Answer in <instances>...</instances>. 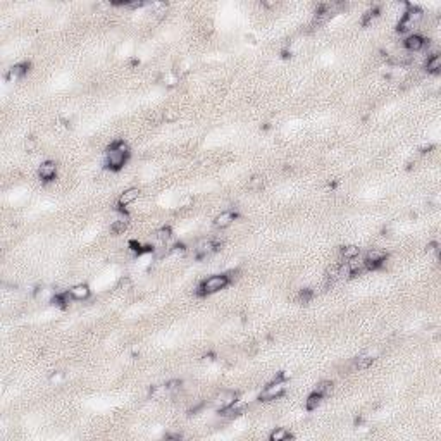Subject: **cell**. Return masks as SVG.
I'll use <instances>...</instances> for the list:
<instances>
[{
    "instance_id": "4316f807",
    "label": "cell",
    "mask_w": 441,
    "mask_h": 441,
    "mask_svg": "<svg viewBox=\"0 0 441 441\" xmlns=\"http://www.w3.org/2000/svg\"><path fill=\"white\" fill-rule=\"evenodd\" d=\"M152 10H154V14H157V16H162V14H165V10H167V5H165L164 2L152 3Z\"/></svg>"
},
{
    "instance_id": "ffe728a7",
    "label": "cell",
    "mask_w": 441,
    "mask_h": 441,
    "mask_svg": "<svg viewBox=\"0 0 441 441\" xmlns=\"http://www.w3.org/2000/svg\"><path fill=\"white\" fill-rule=\"evenodd\" d=\"M314 391H316L319 396H323V398H326V396H330L331 393H332V383L331 381H321V383H317V386L314 388Z\"/></svg>"
},
{
    "instance_id": "30bf717a",
    "label": "cell",
    "mask_w": 441,
    "mask_h": 441,
    "mask_svg": "<svg viewBox=\"0 0 441 441\" xmlns=\"http://www.w3.org/2000/svg\"><path fill=\"white\" fill-rule=\"evenodd\" d=\"M236 218H238V214L234 211H222L220 212V214H218L214 218V226L218 227V229H226V227H229L231 224L234 222V220H236Z\"/></svg>"
},
{
    "instance_id": "7402d4cb",
    "label": "cell",
    "mask_w": 441,
    "mask_h": 441,
    "mask_svg": "<svg viewBox=\"0 0 441 441\" xmlns=\"http://www.w3.org/2000/svg\"><path fill=\"white\" fill-rule=\"evenodd\" d=\"M360 255V248L357 245H348V247L341 248V259L343 260H352Z\"/></svg>"
},
{
    "instance_id": "277c9868",
    "label": "cell",
    "mask_w": 441,
    "mask_h": 441,
    "mask_svg": "<svg viewBox=\"0 0 441 441\" xmlns=\"http://www.w3.org/2000/svg\"><path fill=\"white\" fill-rule=\"evenodd\" d=\"M229 284V277L227 274H212L207 279H204L198 286V293L200 295H214L218 291L224 290Z\"/></svg>"
},
{
    "instance_id": "5bb4252c",
    "label": "cell",
    "mask_w": 441,
    "mask_h": 441,
    "mask_svg": "<svg viewBox=\"0 0 441 441\" xmlns=\"http://www.w3.org/2000/svg\"><path fill=\"white\" fill-rule=\"evenodd\" d=\"M28 69H30V64H28V62L16 64V66H12L9 71H7V74H5L7 81H19L21 78H24V76H26Z\"/></svg>"
},
{
    "instance_id": "3957f363",
    "label": "cell",
    "mask_w": 441,
    "mask_h": 441,
    "mask_svg": "<svg viewBox=\"0 0 441 441\" xmlns=\"http://www.w3.org/2000/svg\"><path fill=\"white\" fill-rule=\"evenodd\" d=\"M284 389H286V378H284V374H277L269 385L264 386L259 398L260 402H273V400L284 395Z\"/></svg>"
},
{
    "instance_id": "8fae6325",
    "label": "cell",
    "mask_w": 441,
    "mask_h": 441,
    "mask_svg": "<svg viewBox=\"0 0 441 441\" xmlns=\"http://www.w3.org/2000/svg\"><path fill=\"white\" fill-rule=\"evenodd\" d=\"M38 176L42 181H52L57 176V164L54 161H45L38 167Z\"/></svg>"
},
{
    "instance_id": "4fadbf2b",
    "label": "cell",
    "mask_w": 441,
    "mask_h": 441,
    "mask_svg": "<svg viewBox=\"0 0 441 441\" xmlns=\"http://www.w3.org/2000/svg\"><path fill=\"white\" fill-rule=\"evenodd\" d=\"M69 295H71V298L76 300V302H85V300L90 298V295H92V290H90L88 284L78 283V284H74V286L69 288Z\"/></svg>"
},
{
    "instance_id": "ba28073f",
    "label": "cell",
    "mask_w": 441,
    "mask_h": 441,
    "mask_svg": "<svg viewBox=\"0 0 441 441\" xmlns=\"http://www.w3.org/2000/svg\"><path fill=\"white\" fill-rule=\"evenodd\" d=\"M426 45H428L426 38L422 37V35H417V33H410L407 38L403 40V47H405V50H407L408 54L421 52Z\"/></svg>"
},
{
    "instance_id": "9a60e30c",
    "label": "cell",
    "mask_w": 441,
    "mask_h": 441,
    "mask_svg": "<svg viewBox=\"0 0 441 441\" xmlns=\"http://www.w3.org/2000/svg\"><path fill=\"white\" fill-rule=\"evenodd\" d=\"M376 360V352H366L362 355H359L355 360H353V369L357 371H364V369H369L372 366V362Z\"/></svg>"
},
{
    "instance_id": "484cf974",
    "label": "cell",
    "mask_w": 441,
    "mask_h": 441,
    "mask_svg": "<svg viewBox=\"0 0 441 441\" xmlns=\"http://www.w3.org/2000/svg\"><path fill=\"white\" fill-rule=\"evenodd\" d=\"M378 14H379V10L376 9V7H374V9H369L367 12L362 16V24H364V26H367V24H371L372 21H374L376 17H378Z\"/></svg>"
},
{
    "instance_id": "83f0119b",
    "label": "cell",
    "mask_w": 441,
    "mask_h": 441,
    "mask_svg": "<svg viewBox=\"0 0 441 441\" xmlns=\"http://www.w3.org/2000/svg\"><path fill=\"white\" fill-rule=\"evenodd\" d=\"M310 298H312V291L310 290H303L302 293H300V300H302L303 303H309Z\"/></svg>"
},
{
    "instance_id": "d4e9b609",
    "label": "cell",
    "mask_w": 441,
    "mask_h": 441,
    "mask_svg": "<svg viewBox=\"0 0 441 441\" xmlns=\"http://www.w3.org/2000/svg\"><path fill=\"white\" fill-rule=\"evenodd\" d=\"M262 188H264L262 176H254L252 179H248V190L250 191H262Z\"/></svg>"
},
{
    "instance_id": "ac0fdd59",
    "label": "cell",
    "mask_w": 441,
    "mask_h": 441,
    "mask_svg": "<svg viewBox=\"0 0 441 441\" xmlns=\"http://www.w3.org/2000/svg\"><path fill=\"white\" fill-rule=\"evenodd\" d=\"M291 433H290V429H286V428H276V429H273V431H271V435H269V440L271 441H286V440H291Z\"/></svg>"
},
{
    "instance_id": "52a82bcc",
    "label": "cell",
    "mask_w": 441,
    "mask_h": 441,
    "mask_svg": "<svg viewBox=\"0 0 441 441\" xmlns=\"http://www.w3.org/2000/svg\"><path fill=\"white\" fill-rule=\"evenodd\" d=\"M219 250V243L214 240H211V238H205V240L198 241L197 247H195V255H197L198 259H205L209 257V255H212L214 252Z\"/></svg>"
},
{
    "instance_id": "5b68a950",
    "label": "cell",
    "mask_w": 441,
    "mask_h": 441,
    "mask_svg": "<svg viewBox=\"0 0 441 441\" xmlns=\"http://www.w3.org/2000/svg\"><path fill=\"white\" fill-rule=\"evenodd\" d=\"M386 259H388V252L383 250V248H371V250L366 254V257H364V260H366V266H367V271L379 269L381 266H385Z\"/></svg>"
},
{
    "instance_id": "d6986e66",
    "label": "cell",
    "mask_w": 441,
    "mask_h": 441,
    "mask_svg": "<svg viewBox=\"0 0 441 441\" xmlns=\"http://www.w3.org/2000/svg\"><path fill=\"white\" fill-rule=\"evenodd\" d=\"M55 295L57 293H54V290H50V288H38L37 293H35V298L38 302H54Z\"/></svg>"
},
{
    "instance_id": "cb8c5ba5",
    "label": "cell",
    "mask_w": 441,
    "mask_h": 441,
    "mask_svg": "<svg viewBox=\"0 0 441 441\" xmlns=\"http://www.w3.org/2000/svg\"><path fill=\"white\" fill-rule=\"evenodd\" d=\"M171 236L172 234H171V229H169V227H161V229L155 233V240H157L159 245H165L169 240H171Z\"/></svg>"
},
{
    "instance_id": "7a4b0ae2",
    "label": "cell",
    "mask_w": 441,
    "mask_h": 441,
    "mask_svg": "<svg viewBox=\"0 0 441 441\" xmlns=\"http://www.w3.org/2000/svg\"><path fill=\"white\" fill-rule=\"evenodd\" d=\"M422 17H424V12H422L419 7L407 5V10H405L403 16L400 17L398 28H396V30H398L400 33H408V31H414L415 28L421 24Z\"/></svg>"
},
{
    "instance_id": "e0dca14e",
    "label": "cell",
    "mask_w": 441,
    "mask_h": 441,
    "mask_svg": "<svg viewBox=\"0 0 441 441\" xmlns=\"http://www.w3.org/2000/svg\"><path fill=\"white\" fill-rule=\"evenodd\" d=\"M426 71H428V74H440L441 73V55L440 54H433V55L426 60Z\"/></svg>"
},
{
    "instance_id": "2e32d148",
    "label": "cell",
    "mask_w": 441,
    "mask_h": 441,
    "mask_svg": "<svg viewBox=\"0 0 441 441\" xmlns=\"http://www.w3.org/2000/svg\"><path fill=\"white\" fill-rule=\"evenodd\" d=\"M412 59H414V55H412V54H408L407 50H405V52L393 54V55H389L388 57V62L391 64V66H407V64L412 62Z\"/></svg>"
},
{
    "instance_id": "603a6c76",
    "label": "cell",
    "mask_w": 441,
    "mask_h": 441,
    "mask_svg": "<svg viewBox=\"0 0 441 441\" xmlns=\"http://www.w3.org/2000/svg\"><path fill=\"white\" fill-rule=\"evenodd\" d=\"M126 229H128V220H126L124 218L112 220V224H110V233H114V234H122Z\"/></svg>"
},
{
    "instance_id": "44dd1931",
    "label": "cell",
    "mask_w": 441,
    "mask_h": 441,
    "mask_svg": "<svg viewBox=\"0 0 441 441\" xmlns=\"http://www.w3.org/2000/svg\"><path fill=\"white\" fill-rule=\"evenodd\" d=\"M321 402H323V396H319L316 391H312L309 396H307V400H305V408L309 412L317 410V407L321 405Z\"/></svg>"
},
{
    "instance_id": "f1b7e54d",
    "label": "cell",
    "mask_w": 441,
    "mask_h": 441,
    "mask_svg": "<svg viewBox=\"0 0 441 441\" xmlns=\"http://www.w3.org/2000/svg\"><path fill=\"white\" fill-rule=\"evenodd\" d=\"M164 119H165V121H167V122H172V121H176V119H178V114H176L174 110H165Z\"/></svg>"
},
{
    "instance_id": "7c38bea8",
    "label": "cell",
    "mask_w": 441,
    "mask_h": 441,
    "mask_svg": "<svg viewBox=\"0 0 441 441\" xmlns=\"http://www.w3.org/2000/svg\"><path fill=\"white\" fill-rule=\"evenodd\" d=\"M138 197H140V190H138V188H128V190H124L121 195H119L117 207L119 209H126L128 205H131L135 200H138Z\"/></svg>"
},
{
    "instance_id": "8992f818",
    "label": "cell",
    "mask_w": 441,
    "mask_h": 441,
    "mask_svg": "<svg viewBox=\"0 0 441 441\" xmlns=\"http://www.w3.org/2000/svg\"><path fill=\"white\" fill-rule=\"evenodd\" d=\"M212 403H214L216 410L222 412V410H226V408H229V407H233V405L238 403V393L231 391V389H227V391H220L219 395L214 396Z\"/></svg>"
},
{
    "instance_id": "6da1fadb",
    "label": "cell",
    "mask_w": 441,
    "mask_h": 441,
    "mask_svg": "<svg viewBox=\"0 0 441 441\" xmlns=\"http://www.w3.org/2000/svg\"><path fill=\"white\" fill-rule=\"evenodd\" d=\"M129 157V147L124 140H117L109 147L106 154V165L110 171H119L122 169V165L126 164Z\"/></svg>"
},
{
    "instance_id": "9c48e42d",
    "label": "cell",
    "mask_w": 441,
    "mask_h": 441,
    "mask_svg": "<svg viewBox=\"0 0 441 441\" xmlns=\"http://www.w3.org/2000/svg\"><path fill=\"white\" fill-rule=\"evenodd\" d=\"M366 271H367L366 260H364V257H360V255L352 260H346V264H345L346 276H359V274L366 273Z\"/></svg>"
}]
</instances>
